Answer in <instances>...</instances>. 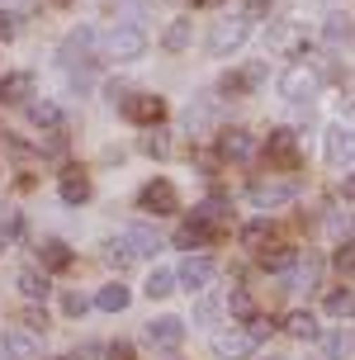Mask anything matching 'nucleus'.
Wrapping results in <instances>:
<instances>
[{
  "label": "nucleus",
  "mask_w": 355,
  "mask_h": 360,
  "mask_svg": "<svg viewBox=\"0 0 355 360\" xmlns=\"http://www.w3.org/2000/svg\"><path fill=\"white\" fill-rule=\"evenodd\" d=\"M95 304L105 308V313H124V308H128V289H124V285H105Z\"/></svg>",
  "instance_id": "nucleus-25"
},
{
  "label": "nucleus",
  "mask_w": 355,
  "mask_h": 360,
  "mask_svg": "<svg viewBox=\"0 0 355 360\" xmlns=\"http://www.w3.org/2000/svg\"><path fill=\"white\" fill-rule=\"evenodd\" d=\"M38 261H43L48 270H67L71 266V247L53 237V242H43V247H38Z\"/></svg>",
  "instance_id": "nucleus-19"
},
{
  "label": "nucleus",
  "mask_w": 355,
  "mask_h": 360,
  "mask_svg": "<svg viewBox=\"0 0 355 360\" xmlns=\"http://www.w3.org/2000/svg\"><path fill=\"white\" fill-rule=\"evenodd\" d=\"M251 346H256L251 332H218L213 337V360H242L251 356Z\"/></svg>",
  "instance_id": "nucleus-9"
},
{
  "label": "nucleus",
  "mask_w": 355,
  "mask_h": 360,
  "mask_svg": "<svg viewBox=\"0 0 355 360\" xmlns=\"http://www.w3.org/2000/svg\"><path fill=\"white\" fill-rule=\"evenodd\" d=\"M15 34H19V15L0 10V38H15Z\"/></svg>",
  "instance_id": "nucleus-39"
},
{
  "label": "nucleus",
  "mask_w": 355,
  "mask_h": 360,
  "mask_svg": "<svg viewBox=\"0 0 355 360\" xmlns=\"http://www.w3.org/2000/svg\"><path fill=\"white\" fill-rule=\"evenodd\" d=\"M95 356H100V346H95V342H86V346H81V351H76L71 360H95Z\"/></svg>",
  "instance_id": "nucleus-44"
},
{
  "label": "nucleus",
  "mask_w": 355,
  "mask_h": 360,
  "mask_svg": "<svg viewBox=\"0 0 355 360\" xmlns=\"http://www.w3.org/2000/svg\"><path fill=\"white\" fill-rule=\"evenodd\" d=\"M109 261H114V266H119V270H128V266H133V247H128L124 237L114 242V252H109Z\"/></svg>",
  "instance_id": "nucleus-32"
},
{
  "label": "nucleus",
  "mask_w": 355,
  "mask_h": 360,
  "mask_svg": "<svg viewBox=\"0 0 355 360\" xmlns=\"http://www.w3.org/2000/svg\"><path fill=\"white\" fill-rule=\"evenodd\" d=\"M105 356H109V360H133V346H128V342H114Z\"/></svg>",
  "instance_id": "nucleus-43"
},
{
  "label": "nucleus",
  "mask_w": 355,
  "mask_h": 360,
  "mask_svg": "<svg viewBox=\"0 0 355 360\" xmlns=\"http://www.w3.org/2000/svg\"><path fill=\"white\" fill-rule=\"evenodd\" d=\"M228 313H232V318H242V323H251V318H256V304H251V289H242V285L232 289V294H228Z\"/></svg>",
  "instance_id": "nucleus-22"
},
{
  "label": "nucleus",
  "mask_w": 355,
  "mask_h": 360,
  "mask_svg": "<svg viewBox=\"0 0 355 360\" xmlns=\"http://www.w3.org/2000/svg\"><path fill=\"white\" fill-rule=\"evenodd\" d=\"M322 86V76L313 72V67H289V72L280 76V95L284 100H294V105H303V100H313Z\"/></svg>",
  "instance_id": "nucleus-4"
},
{
  "label": "nucleus",
  "mask_w": 355,
  "mask_h": 360,
  "mask_svg": "<svg viewBox=\"0 0 355 360\" xmlns=\"http://www.w3.org/2000/svg\"><path fill=\"white\" fill-rule=\"evenodd\" d=\"M29 119H34L38 128H57L62 124V109H57L53 100H34V105H29Z\"/></svg>",
  "instance_id": "nucleus-23"
},
{
  "label": "nucleus",
  "mask_w": 355,
  "mask_h": 360,
  "mask_svg": "<svg viewBox=\"0 0 355 360\" xmlns=\"http://www.w3.org/2000/svg\"><path fill=\"white\" fill-rule=\"evenodd\" d=\"M270 327H275L270 318H251V327H247V332L256 337V342H266V337H270Z\"/></svg>",
  "instance_id": "nucleus-40"
},
{
  "label": "nucleus",
  "mask_w": 355,
  "mask_h": 360,
  "mask_svg": "<svg viewBox=\"0 0 355 360\" xmlns=\"http://www.w3.org/2000/svg\"><path fill=\"white\" fill-rule=\"evenodd\" d=\"M24 323H29V327H34V332H38V327H48V313H38V308H34V313H29Z\"/></svg>",
  "instance_id": "nucleus-45"
},
{
  "label": "nucleus",
  "mask_w": 355,
  "mask_h": 360,
  "mask_svg": "<svg viewBox=\"0 0 355 360\" xmlns=\"http://www.w3.org/2000/svg\"><path fill=\"white\" fill-rule=\"evenodd\" d=\"M327 313H332V318H351V313H355V294H351V289L327 294Z\"/></svg>",
  "instance_id": "nucleus-28"
},
{
  "label": "nucleus",
  "mask_w": 355,
  "mask_h": 360,
  "mask_svg": "<svg viewBox=\"0 0 355 360\" xmlns=\"http://www.w3.org/2000/svg\"><path fill=\"white\" fill-rule=\"evenodd\" d=\"M138 209H147V214H157V218L176 214V209H180L176 185H171V180H147V185H142V195H138Z\"/></svg>",
  "instance_id": "nucleus-3"
},
{
  "label": "nucleus",
  "mask_w": 355,
  "mask_h": 360,
  "mask_svg": "<svg viewBox=\"0 0 355 360\" xmlns=\"http://www.w3.org/2000/svg\"><path fill=\"white\" fill-rule=\"evenodd\" d=\"M161 43H166V53H185V48H190V19H176Z\"/></svg>",
  "instance_id": "nucleus-24"
},
{
  "label": "nucleus",
  "mask_w": 355,
  "mask_h": 360,
  "mask_svg": "<svg viewBox=\"0 0 355 360\" xmlns=\"http://www.w3.org/2000/svg\"><path fill=\"white\" fill-rule=\"evenodd\" d=\"M266 242H270V223H266V218H256V223H247V228H242V247L266 252Z\"/></svg>",
  "instance_id": "nucleus-26"
},
{
  "label": "nucleus",
  "mask_w": 355,
  "mask_h": 360,
  "mask_svg": "<svg viewBox=\"0 0 355 360\" xmlns=\"http://www.w3.org/2000/svg\"><path fill=\"white\" fill-rule=\"evenodd\" d=\"M218 152H223V157H232V162H247L251 152H256V138H251L247 128H228V133L218 138Z\"/></svg>",
  "instance_id": "nucleus-12"
},
{
  "label": "nucleus",
  "mask_w": 355,
  "mask_h": 360,
  "mask_svg": "<svg viewBox=\"0 0 355 360\" xmlns=\"http://www.w3.org/2000/svg\"><path fill=\"white\" fill-rule=\"evenodd\" d=\"M327 162L332 166L355 162V128H332L327 133Z\"/></svg>",
  "instance_id": "nucleus-11"
},
{
  "label": "nucleus",
  "mask_w": 355,
  "mask_h": 360,
  "mask_svg": "<svg viewBox=\"0 0 355 360\" xmlns=\"http://www.w3.org/2000/svg\"><path fill=\"white\" fill-rule=\"evenodd\" d=\"M166 138H161V133H147V138H142V152H147V157H166Z\"/></svg>",
  "instance_id": "nucleus-33"
},
{
  "label": "nucleus",
  "mask_w": 355,
  "mask_h": 360,
  "mask_svg": "<svg viewBox=\"0 0 355 360\" xmlns=\"http://www.w3.org/2000/svg\"><path fill=\"white\" fill-rule=\"evenodd\" d=\"M147 53V34H142L138 24H114L105 34V57H114V62H138V57Z\"/></svg>",
  "instance_id": "nucleus-2"
},
{
  "label": "nucleus",
  "mask_w": 355,
  "mask_h": 360,
  "mask_svg": "<svg viewBox=\"0 0 355 360\" xmlns=\"http://www.w3.org/2000/svg\"><path fill=\"white\" fill-rule=\"evenodd\" d=\"M62 308H67V318H81V313L90 308V299H86V294H67V299H62Z\"/></svg>",
  "instance_id": "nucleus-35"
},
{
  "label": "nucleus",
  "mask_w": 355,
  "mask_h": 360,
  "mask_svg": "<svg viewBox=\"0 0 355 360\" xmlns=\"http://www.w3.org/2000/svg\"><path fill=\"white\" fill-rule=\"evenodd\" d=\"M337 266L341 270H355V242H341V247H337Z\"/></svg>",
  "instance_id": "nucleus-37"
},
{
  "label": "nucleus",
  "mask_w": 355,
  "mask_h": 360,
  "mask_svg": "<svg viewBox=\"0 0 355 360\" xmlns=\"http://www.w3.org/2000/svg\"><path fill=\"white\" fill-rule=\"evenodd\" d=\"M261 360H280V356H261Z\"/></svg>",
  "instance_id": "nucleus-49"
},
{
  "label": "nucleus",
  "mask_w": 355,
  "mask_h": 360,
  "mask_svg": "<svg viewBox=\"0 0 355 360\" xmlns=\"http://www.w3.org/2000/svg\"><path fill=\"white\" fill-rule=\"evenodd\" d=\"M34 90V76L29 72H10V76H0V105H19L24 95Z\"/></svg>",
  "instance_id": "nucleus-15"
},
{
  "label": "nucleus",
  "mask_w": 355,
  "mask_h": 360,
  "mask_svg": "<svg viewBox=\"0 0 355 360\" xmlns=\"http://www.w3.org/2000/svg\"><path fill=\"white\" fill-rule=\"evenodd\" d=\"M270 43H275V48H294V43H299V29H275Z\"/></svg>",
  "instance_id": "nucleus-38"
},
{
  "label": "nucleus",
  "mask_w": 355,
  "mask_h": 360,
  "mask_svg": "<svg viewBox=\"0 0 355 360\" xmlns=\"http://www.w3.org/2000/svg\"><path fill=\"white\" fill-rule=\"evenodd\" d=\"M0 252H5V233H0Z\"/></svg>",
  "instance_id": "nucleus-47"
},
{
  "label": "nucleus",
  "mask_w": 355,
  "mask_h": 360,
  "mask_svg": "<svg viewBox=\"0 0 355 360\" xmlns=\"http://www.w3.org/2000/svg\"><path fill=\"white\" fill-rule=\"evenodd\" d=\"M313 280H318V266L308 261V266H303V270H294V275H289V289H308V285H313Z\"/></svg>",
  "instance_id": "nucleus-31"
},
{
  "label": "nucleus",
  "mask_w": 355,
  "mask_h": 360,
  "mask_svg": "<svg viewBox=\"0 0 355 360\" xmlns=\"http://www.w3.org/2000/svg\"><path fill=\"white\" fill-rule=\"evenodd\" d=\"M251 38V19L247 15H232V19H218L213 24V34H209V53L213 57H232L242 43Z\"/></svg>",
  "instance_id": "nucleus-1"
},
{
  "label": "nucleus",
  "mask_w": 355,
  "mask_h": 360,
  "mask_svg": "<svg viewBox=\"0 0 355 360\" xmlns=\"http://www.w3.org/2000/svg\"><path fill=\"white\" fill-rule=\"evenodd\" d=\"M90 48H95V29L90 24H81V29H71L67 34V43H62V67H86L90 62Z\"/></svg>",
  "instance_id": "nucleus-8"
},
{
  "label": "nucleus",
  "mask_w": 355,
  "mask_h": 360,
  "mask_svg": "<svg viewBox=\"0 0 355 360\" xmlns=\"http://www.w3.org/2000/svg\"><path fill=\"white\" fill-rule=\"evenodd\" d=\"M351 114H355V95H351Z\"/></svg>",
  "instance_id": "nucleus-48"
},
{
  "label": "nucleus",
  "mask_w": 355,
  "mask_h": 360,
  "mask_svg": "<svg viewBox=\"0 0 355 360\" xmlns=\"http://www.w3.org/2000/svg\"><path fill=\"white\" fill-rule=\"evenodd\" d=\"M294 261H299V252H294V247H275V252L266 247V252H261V266H266V270H289Z\"/></svg>",
  "instance_id": "nucleus-27"
},
{
  "label": "nucleus",
  "mask_w": 355,
  "mask_h": 360,
  "mask_svg": "<svg viewBox=\"0 0 355 360\" xmlns=\"http://www.w3.org/2000/svg\"><path fill=\"white\" fill-rule=\"evenodd\" d=\"M346 34H351V24H346V15H332V19H327V38H332V43H341Z\"/></svg>",
  "instance_id": "nucleus-34"
},
{
  "label": "nucleus",
  "mask_w": 355,
  "mask_h": 360,
  "mask_svg": "<svg viewBox=\"0 0 355 360\" xmlns=\"http://www.w3.org/2000/svg\"><path fill=\"white\" fill-rule=\"evenodd\" d=\"M119 237L133 247V256H157V252H161V237L152 233V228H142V223H128Z\"/></svg>",
  "instance_id": "nucleus-13"
},
{
  "label": "nucleus",
  "mask_w": 355,
  "mask_h": 360,
  "mask_svg": "<svg viewBox=\"0 0 355 360\" xmlns=\"http://www.w3.org/2000/svg\"><path fill=\"white\" fill-rule=\"evenodd\" d=\"M351 332H341V327H337V332H327V337H322V360H346V356H351Z\"/></svg>",
  "instance_id": "nucleus-21"
},
{
  "label": "nucleus",
  "mask_w": 355,
  "mask_h": 360,
  "mask_svg": "<svg viewBox=\"0 0 355 360\" xmlns=\"http://www.w3.org/2000/svg\"><path fill=\"white\" fill-rule=\"evenodd\" d=\"M247 86H251L247 76H223V81H218V90H223V95H242Z\"/></svg>",
  "instance_id": "nucleus-36"
},
{
  "label": "nucleus",
  "mask_w": 355,
  "mask_h": 360,
  "mask_svg": "<svg viewBox=\"0 0 355 360\" xmlns=\"http://www.w3.org/2000/svg\"><path fill=\"white\" fill-rule=\"evenodd\" d=\"M213 313H218V299H199V308H195V318H199V323H209Z\"/></svg>",
  "instance_id": "nucleus-42"
},
{
  "label": "nucleus",
  "mask_w": 355,
  "mask_h": 360,
  "mask_svg": "<svg viewBox=\"0 0 355 360\" xmlns=\"http://www.w3.org/2000/svg\"><path fill=\"white\" fill-rule=\"evenodd\" d=\"M199 5H223V0H199Z\"/></svg>",
  "instance_id": "nucleus-46"
},
{
  "label": "nucleus",
  "mask_w": 355,
  "mask_h": 360,
  "mask_svg": "<svg viewBox=\"0 0 355 360\" xmlns=\"http://www.w3.org/2000/svg\"><path fill=\"white\" fill-rule=\"evenodd\" d=\"M176 242L180 247H204V242H209V223H185L176 233Z\"/></svg>",
  "instance_id": "nucleus-29"
},
{
  "label": "nucleus",
  "mask_w": 355,
  "mask_h": 360,
  "mask_svg": "<svg viewBox=\"0 0 355 360\" xmlns=\"http://www.w3.org/2000/svg\"><path fill=\"white\" fill-rule=\"evenodd\" d=\"M147 342L161 346V351H176L180 342H185V318H157V323H147Z\"/></svg>",
  "instance_id": "nucleus-7"
},
{
  "label": "nucleus",
  "mask_w": 355,
  "mask_h": 360,
  "mask_svg": "<svg viewBox=\"0 0 355 360\" xmlns=\"http://www.w3.org/2000/svg\"><path fill=\"white\" fill-rule=\"evenodd\" d=\"M0 356L5 360H34L38 342L29 337V332H5V337H0Z\"/></svg>",
  "instance_id": "nucleus-14"
},
{
  "label": "nucleus",
  "mask_w": 355,
  "mask_h": 360,
  "mask_svg": "<svg viewBox=\"0 0 355 360\" xmlns=\"http://www.w3.org/2000/svg\"><path fill=\"white\" fill-rule=\"evenodd\" d=\"M62 199L67 204H86L90 199V180L81 171H62Z\"/></svg>",
  "instance_id": "nucleus-18"
},
{
  "label": "nucleus",
  "mask_w": 355,
  "mask_h": 360,
  "mask_svg": "<svg viewBox=\"0 0 355 360\" xmlns=\"http://www.w3.org/2000/svg\"><path fill=\"white\" fill-rule=\"evenodd\" d=\"M294 199H299V185H284V180L251 185V204H256V209H284V204H294Z\"/></svg>",
  "instance_id": "nucleus-6"
},
{
  "label": "nucleus",
  "mask_w": 355,
  "mask_h": 360,
  "mask_svg": "<svg viewBox=\"0 0 355 360\" xmlns=\"http://www.w3.org/2000/svg\"><path fill=\"white\" fill-rule=\"evenodd\" d=\"M270 152L284 157V162H294V133H289V128H275V133H270Z\"/></svg>",
  "instance_id": "nucleus-30"
},
{
  "label": "nucleus",
  "mask_w": 355,
  "mask_h": 360,
  "mask_svg": "<svg viewBox=\"0 0 355 360\" xmlns=\"http://www.w3.org/2000/svg\"><path fill=\"white\" fill-rule=\"evenodd\" d=\"M266 10H270V0H247V5H242V15H247V19H261Z\"/></svg>",
  "instance_id": "nucleus-41"
},
{
  "label": "nucleus",
  "mask_w": 355,
  "mask_h": 360,
  "mask_svg": "<svg viewBox=\"0 0 355 360\" xmlns=\"http://www.w3.org/2000/svg\"><path fill=\"white\" fill-rule=\"evenodd\" d=\"M284 332H289V337H299V342H313V337H318V318H313L308 308H299V313H289V318H284Z\"/></svg>",
  "instance_id": "nucleus-16"
},
{
  "label": "nucleus",
  "mask_w": 355,
  "mask_h": 360,
  "mask_svg": "<svg viewBox=\"0 0 355 360\" xmlns=\"http://www.w3.org/2000/svg\"><path fill=\"white\" fill-rule=\"evenodd\" d=\"M15 285H19V294H24V299H48V289H53L43 270H19Z\"/></svg>",
  "instance_id": "nucleus-17"
},
{
  "label": "nucleus",
  "mask_w": 355,
  "mask_h": 360,
  "mask_svg": "<svg viewBox=\"0 0 355 360\" xmlns=\"http://www.w3.org/2000/svg\"><path fill=\"white\" fill-rule=\"evenodd\" d=\"M176 275L190 294H199V289H209V280H213V261L209 256H185V266H180Z\"/></svg>",
  "instance_id": "nucleus-10"
},
{
  "label": "nucleus",
  "mask_w": 355,
  "mask_h": 360,
  "mask_svg": "<svg viewBox=\"0 0 355 360\" xmlns=\"http://www.w3.org/2000/svg\"><path fill=\"white\" fill-rule=\"evenodd\" d=\"M180 285V275H176V270H152V275H147V285H142V289H147V299H166V294H171V289H176Z\"/></svg>",
  "instance_id": "nucleus-20"
},
{
  "label": "nucleus",
  "mask_w": 355,
  "mask_h": 360,
  "mask_svg": "<svg viewBox=\"0 0 355 360\" xmlns=\"http://www.w3.org/2000/svg\"><path fill=\"white\" fill-rule=\"evenodd\" d=\"M124 114L133 119V124H142V128H157L161 119H166V100H161V95H128Z\"/></svg>",
  "instance_id": "nucleus-5"
}]
</instances>
